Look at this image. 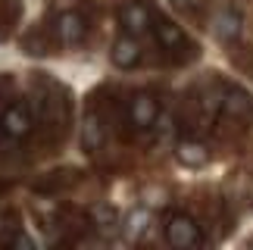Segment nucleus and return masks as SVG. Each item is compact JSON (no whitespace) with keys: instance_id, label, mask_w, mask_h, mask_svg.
Returning a JSON list of instances; mask_svg holds the SVG:
<instances>
[{"instance_id":"obj_10","label":"nucleus","mask_w":253,"mask_h":250,"mask_svg":"<svg viewBox=\"0 0 253 250\" xmlns=\"http://www.w3.org/2000/svg\"><path fill=\"white\" fill-rule=\"evenodd\" d=\"M103 141V131H100V122H97V116H87L84 122V147L87 150H97Z\"/></svg>"},{"instance_id":"obj_5","label":"nucleus","mask_w":253,"mask_h":250,"mask_svg":"<svg viewBox=\"0 0 253 250\" xmlns=\"http://www.w3.org/2000/svg\"><path fill=\"white\" fill-rule=\"evenodd\" d=\"M0 128H3L6 138H22V134H28V128H32V116H28V110L22 107V103H16V107H9L3 113Z\"/></svg>"},{"instance_id":"obj_13","label":"nucleus","mask_w":253,"mask_h":250,"mask_svg":"<svg viewBox=\"0 0 253 250\" xmlns=\"http://www.w3.org/2000/svg\"><path fill=\"white\" fill-rule=\"evenodd\" d=\"M172 3H175V6H184V0H172Z\"/></svg>"},{"instance_id":"obj_3","label":"nucleus","mask_w":253,"mask_h":250,"mask_svg":"<svg viewBox=\"0 0 253 250\" xmlns=\"http://www.w3.org/2000/svg\"><path fill=\"white\" fill-rule=\"evenodd\" d=\"M122 25L128 35H144L150 28V9L141 3V0H131V3L122 6Z\"/></svg>"},{"instance_id":"obj_6","label":"nucleus","mask_w":253,"mask_h":250,"mask_svg":"<svg viewBox=\"0 0 253 250\" xmlns=\"http://www.w3.org/2000/svg\"><path fill=\"white\" fill-rule=\"evenodd\" d=\"M157 113H160L157 100L147 97V94H138L128 107V119H131V125H138V128H150V125L157 122Z\"/></svg>"},{"instance_id":"obj_1","label":"nucleus","mask_w":253,"mask_h":250,"mask_svg":"<svg viewBox=\"0 0 253 250\" xmlns=\"http://www.w3.org/2000/svg\"><path fill=\"white\" fill-rule=\"evenodd\" d=\"M166 241L172 247H178V250H188V247H197L203 238H200V225L194 222L191 216H172L169 219V225H166Z\"/></svg>"},{"instance_id":"obj_4","label":"nucleus","mask_w":253,"mask_h":250,"mask_svg":"<svg viewBox=\"0 0 253 250\" xmlns=\"http://www.w3.org/2000/svg\"><path fill=\"white\" fill-rule=\"evenodd\" d=\"M113 66H119V69H131L134 63L141 60V44L134 35H122L119 41L113 44Z\"/></svg>"},{"instance_id":"obj_8","label":"nucleus","mask_w":253,"mask_h":250,"mask_svg":"<svg viewBox=\"0 0 253 250\" xmlns=\"http://www.w3.org/2000/svg\"><path fill=\"white\" fill-rule=\"evenodd\" d=\"M222 107L231 116H250L253 113V97L244 91V88H228L225 97H222Z\"/></svg>"},{"instance_id":"obj_9","label":"nucleus","mask_w":253,"mask_h":250,"mask_svg":"<svg viewBox=\"0 0 253 250\" xmlns=\"http://www.w3.org/2000/svg\"><path fill=\"white\" fill-rule=\"evenodd\" d=\"M175 153H178V160L184 163V166H191V169H200V166H207V160H210L207 147H203V144H197V141H181Z\"/></svg>"},{"instance_id":"obj_7","label":"nucleus","mask_w":253,"mask_h":250,"mask_svg":"<svg viewBox=\"0 0 253 250\" xmlns=\"http://www.w3.org/2000/svg\"><path fill=\"white\" fill-rule=\"evenodd\" d=\"M153 35H157V41L163 44V50H181V47H188L184 32L172 22H157L153 25Z\"/></svg>"},{"instance_id":"obj_12","label":"nucleus","mask_w":253,"mask_h":250,"mask_svg":"<svg viewBox=\"0 0 253 250\" xmlns=\"http://www.w3.org/2000/svg\"><path fill=\"white\" fill-rule=\"evenodd\" d=\"M144 222H147V213H134L131 216V232H141Z\"/></svg>"},{"instance_id":"obj_11","label":"nucleus","mask_w":253,"mask_h":250,"mask_svg":"<svg viewBox=\"0 0 253 250\" xmlns=\"http://www.w3.org/2000/svg\"><path fill=\"white\" fill-rule=\"evenodd\" d=\"M241 32V19L235 13H228V16H222V22H219V35L222 38H235Z\"/></svg>"},{"instance_id":"obj_2","label":"nucleus","mask_w":253,"mask_h":250,"mask_svg":"<svg viewBox=\"0 0 253 250\" xmlns=\"http://www.w3.org/2000/svg\"><path fill=\"white\" fill-rule=\"evenodd\" d=\"M84 32H87V25L75 9H69V13H63L56 19V38H60L63 44H82Z\"/></svg>"}]
</instances>
